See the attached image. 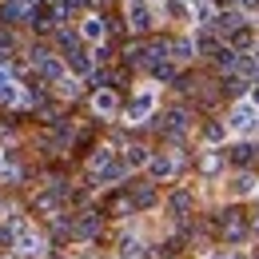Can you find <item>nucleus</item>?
Returning <instances> with one entry per match:
<instances>
[{
  "instance_id": "nucleus-8",
  "label": "nucleus",
  "mask_w": 259,
  "mask_h": 259,
  "mask_svg": "<svg viewBox=\"0 0 259 259\" xmlns=\"http://www.w3.org/2000/svg\"><path fill=\"white\" fill-rule=\"evenodd\" d=\"M128 20H132L136 32H148V28H152V12H148L140 0H132V4H128Z\"/></svg>"
},
{
  "instance_id": "nucleus-12",
  "label": "nucleus",
  "mask_w": 259,
  "mask_h": 259,
  "mask_svg": "<svg viewBox=\"0 0 259 259\" xmlns=\"http://www.w3.org/2000/svg\"><path fill=\"white\" fill-rule=\"evenodd\" d=\"M167 56H171L176 64L192 60V56H195V40H171V44H167Z\"/></svg>"
},
{
  "instance_id": "nucleus-23",
  "label": "nucleus",
  "mask_w": 259,
  "mask_h": 259,
  "mask_svg": "<svg viewBox=\"0 0 259 259\" xmlns=\"http://www.w3.org/2000/svg\"><path fill=\"white\" fill-rule=\"evenodd\" d=\"M235 56H239V52H231V48H220V52H215V64L224 68V72H235Z\"/></svg>"
},
{
  "instance_id": "nucleus-25",
  "label": "nucleus",
  "mask_w": 259,
  "mask_h": 259,
  "mask_svg": "<svg viewBox=\"0 0 259 259\" xmlns=\"http://www.w3.org/2000/svg\"><path fill=\"white\" fill-rule=\"evenodd\" d=\"M231 188H235V195H247V192H255V176H247V171H243V176H239V180H235Z\"/></svg>"
},
{
  "instance_id": "nucleus-28",
  "label": "nucleus",
  "mask_w": 259,
  "mask_h": 259,
  "mask_svg": "<svg viewBox=\"0 0 259 259\" xmlns=\"http://www.w3.org/2000/svg\"><path fill=\"white\" fill-rule=\"evenodd\" d=\"M195 16H199L203 24H211V20H215V8H211L207 0H195Z\"/></svg>"
},
{
  "instance_id": "nucleus-21",
  "label": "nucleus",
  "mask_w": 259,
  "mask_h": 259,
  "mask_svg": "<svg viewBox=\"0 0 259 259\" xmlns=\"http://www.w3.org/2000/svg\"><path fill=\"white\" fill-rule=\"evenodd\" d=\"M116 160V156H112V152H108V148H100L96 156H92V163H88V167H92V176H100V171H104V167H108V163Z\"/></svg>"
},
{
  "instance_id": "nucleus-19",
  "label": "nucleus",
  "mask_w": 259,
  "mask_h": 259,
  "mask_svg": "<svg viewBox=\"0 0 259 259\" xmlns=\"http://www.w3.org/2000/svg\"><path fill=\"white\" fill-rule=\"evenodd\" d=\"M124 176H128V163H116V160L100 171V180H104V184H116V180H124Z\"/></svg>"
},
{
  "instance_id": "nucleus-5",
  "label": "nucleus",
  "mask_w": 259,
  "mask_h": 259,
  "mask_svg": "<svg viewBox=\"0 0 259 259\" xmlns=\"http://www.w3.org/2000/svg\"><path fill=\"white\" fill-rule=\"evenodd\" d=\"M0 100H4V104H24V100H28V96H24V88L12 80L8 68H0Z\"/></svg>"
},
{
  "instance_id": "nucleus-4",
  "label": "nucleus",
  "mask_w": 259,
  "mask_h": 259,
  "mask_svg": "<svg viewBox=\"0 0 259 259\" xmlns=\"http://www.w3.org/2000/svg\"><path fill=\"white\" fill-rule=\"evenodd\" d=\"M32 64H36V72H40V76H48L52 84H56V80L64 76V64H60L56 56H48L44 48H36V52H32Z\"/></svg>"
},
{
  "instance_id": "nucleus-10",
  "label": "nucleus",
  "mask_w": 259,
  "mask_h": 259,
  "mask_svg": "<svg viewBox=\"0 0 259 259\" xmlns=\"http://www.w3.org/2000/svg\"><path fill=\"white\" fill-rule=\"evenodd\" d=\"M176 167H180V160H171V156H156V160H148V171H152V180H167Z\"/></svg>"
},
{
  "instance_id": "nucleus-24",
  "label": "nucleus",
  "mask_w": 259,
  "mask_h": 259,
  "mask_svg": "<svg viewBox=\"0 0 259 259\" xmlns=\"http://www.w3.org/2000/svg\"><path fill=\"white\" fill-rule=\"evenodd\" d=\"M148 160H152L148 148H128V160H124V163H128V167H144Z\"/></svg>"
},
{
  "instance_id": "nucleus-35",
  "label": "nucleus",
  "mask_w": 259,
  "mask_h": 259,
  "mask_svg": "<svg viewBox=\"0 0 259 259\" xmlns=\"http://www.w3.org/2000/svg\"><path fill=\"white\" fill-rule=\"evenodd\" d=\"M192 4H195V0H192Z\"/></svg>"
},
{
  "instance_id": "nucleus-2",
  "label": "nucleus",
  "mask_w": 259,
  "mask_h": 259,
  "mask_svg": "<svg viewBox=\"0 0 259 259\" xmlns=\"http://www.w3.org/2000/svg\"><path fill=\"white\" fill-rule=\"evenodd\" d=\"M12 247H16V255H24V259H36L40 251H44V239L36 235L32 227L16 224V235H12Z\"/></svg>"
},
{
  "instance_id": "nucleus-9",
  "label": "nucleus",
  "mask_w": 259,
  "mask_h": 259,
  "mask_svg": "<svg viewBox=\"0 0 259 259\" xmlns=\"http://www.w3.org/2000/svg\"><path fill=\"white\" fill-rule=\"evenodd\" d=\"M235 72H239L243 80H259V56H251V52H239V56H235Z\"/></svg>"
},
{
  "instance_id": "nucleus-16",
  "label": "nucleus",
  "mask_w": 259,
  "mask_h": 259,
  "mask_svg": "<svg viewBox=\"0 0 259 259\" xmlns=\"http://www.w3.org/2000/svg\"><path fill=\"white\" fill-rule=\"evenodd\" d=\"M167 211L184 220V215L192 211V195H188V192H176V195H171V199H167Z\"/></svg>"
},
{
  "instance_id": "nucleus-14",
  "label": "nucleus",
  "mask_w": 259,
  "mask_h": 259,
  "mask_svg": "<svg viewBox=\"0 0 259 259\" xmlns=\"http://www.w3.org/2000/svg\"><path fill=\"white\" fill-rule=\"evenodd\" d=\"M92 108H96V116H112V112H116V92H112V88H104V92H96V100H92Z\"/></svg>"
},
{
  "instance_id": "nucleus-17",
  "label": "nucleus",
  "mask_w": 259,
  "mask_h": 259,
  "mask_svg": "<svg viewBox=\"0 0 259 259\" xmlns=\"http://www.w3.org/2000/svg\"><path fill=\"white\" fill-rule=\"evenodd\" d=\"M56 16H60V12H52L48 4H40V8H32V12H28V20H32L36 28H52V20H56Z\"/></svg>"
},
{
  "instance_id": "nucleus-15",
  "label": "nucleus",
  "mask_w": 259,
  "mask_h": 259,
  "mask_svg": "<svg viewBox=\"0 0 259 259\" xmlns=\"http://www.w3.org/2000/svg\"><path fill=\"white\" fill-rule=\"evenodd\" d=\"M80 36L92 40V44H100V40H104V20H100V16H88V20L80 24Z\"/></svg>"
},
{
  "instance_id": "nucleus-1",
  "label": "nucleus",
  "mask_w": 259,
  "mask_h": 259,
  "mask_svg": "<svg viewBox=\"0 0 259 259\" xmlns=\"http://www.w3.org/2000/svg\"><path fill=\"white\" fill-rule=\"evenodd\" d=\"M227 128L239 132V136H251L259 128V104L255 100H239L235 108H231V120H227Z\"/></svg>"
},
{
  "instance_id": "nucleus-32",
  "label": "nucleus",
  "mask_w": 259,
  "mask_h": 259,
  "mask_svg": "<svg viewBox=\"0 0 259 259\" xmlns=\"http://www.w3.org/2000/svg\"><path fill=\"white\" fill-rule=\"evenodd\" d=\"M8 48H12V32H8V28H0V52H8Z\"/></svg>"
},
{
  "instance_id": "nucleus-7",
  "label": "nucleus",
  "mask_w": 259,
  "mask_h": 259,
  "mask_svg": "<svg viewBox=\"0 0 259 259\" xmlns=\"http://www.w3.org/2000/svg\"><path fill=\"white\" fill-rule=\"evenodd\" d=\"M96 231H100V215H96V211H84V215L76 220V227H72L76 239H92Z\"/></svg>"
},
{
  "instance_id": "nucleus-11",
  "label": "nucleus",
  "mask_w": 259,
  "mask_h": 259,
  "mask_svg": "<svg viewBox=\"0 0 259 259\" xmlns=\"http://www.w3.org/2000/svg\"><path fill=\"white\" fill-rule=\"evenodd\" d=\"M68 72H72V76H88V72H92V56L80 52V48H72V52H68Z\"/></svg>"
},
{
  "instance_id": "nucleus-33",
  "label": "nucleus",
  "mask_w": 259,
  "mask_h": 259,
  "mask_svg": "<svg viewBox=\"0 0 259 259\" xmlns=\"http://www.w3.org/2000/svg\"><path fill=\"white\" fill-rule=\"evenodd\" d=\"M80 4H84V0H64V8H60V16H64L68 8H80Z\"/></svg>"
},
{
  "instance_id": "nucleus-29",
  "label": "nucleus",
  "mask_w": 259,
  "mask_h": 259,
  "mask_svg": "<svg viewBox=\"0 0 259 259\" xmlns=\"http://www.w3.org/2000/svg\"><path fill=\"white\" fill-rule=\"evenodd\" d=\"M56 88H60V96H76V92H80L72 76H60V80H56Z\"/></svg>"
},
{
  "instance_id": "nucleus-20",
  "label": "nucleus",
  "mask_w": 259,
  "mask_h": 259,
  "mask_svg": "<svg viewBox=\"0 0 259 259\" xmlns=\"http://www.w3.org/2000/svg\"><path fill=\"white\" fill-rule=\"evenodd\" d=\"M152 203H156V188H136L132 207H152Z\"/></svg>"
},
{
  "instance_id": "nucleus-18",
  "label": "nucleus",
  "mask_w": 259,
  "mask_h": 259,
  "mask_svg": "<svg viewBox=\"0 0 259 259\" xmlns=\"http://www.w3.org/2000/svg\"><path fill=\"white\" fill-rule=\"evenodd\" d=\"M148 68H152L156 80H176V60L171 56H163V60H156V64H148Z\"/></svg>"
},
{
  "instance_id": "nucleus-27",
  "label": "nucleus",
  "mask_w": 259,
  "mask_h": 259,
  "mask_svg": "<svg viewBox=\"0 0 259 259\" xmlns=\"http://www.w3.org/2000/svg\"><path fill=\"white\" fill-rule=\"evenodd\" d=\"M199 167H203V176H215V171L224 167V160H220L215 152H207V156H203V163H199Z\"/></svg>"
},
{
  "instance_id": "nucleus-3",
  "label": "nucleus",
  "mask_w": 259,
  "mask_h": 259,
  "mask_svg": "<svg viewBox=\"0 0 259 259\" xmlns=\"http://www.w3.org/2000/svg\"><path fill=\"white\" fill-rule=\"evenodd\" d=\"M211 28L220 36H231L243 28V8H227V12H215V20H211Z\"/></svg>"
},
{
  "instance_id": "nucleus-6",
  "label": "nucleus",
  "mask_w": 259,
  "mask_h": 259,
  "mask_svg": "<svg viewBox=\"0 0 259 259\" xmlns=\"http://www.w3.org/2000/svg\"><path fill=\"white\" fill-rule=\"evenodd\" d=\"M152 108H156V96H152V92H140V96L132 100V108H128V120H132V124L148 120V116H152Z\"/></svg>"
},
{
  "instance_id": "nucleus-13",
  "label": "nucleus",
  "mask_w": 259,
  "mask_h": 259,
  "mask_svg": "<svg viewBox=\"0 0 259 259\" xmlns=\"http://www.w3.org/2000/svg\"><path fill=\"white\" fill-rule=\"evenodd\" d=\"M32 0H4V20H28Z\"/></svg>"
},
{
  "instance_id": "nucleus-22",
  "label": "nucleus",
  "mask_w": 259,
  "mask_h": 259,
  "mask_svg": "<svg viewBox=\"0 0 259 259\" xmlns=\"http://www.w3.org/2000/svg\"><path fill=\"white\" fill-rule=\"evenodd\" d=\"M163 128H167V132H176V136H180V132H188V112H171Z\"/></svg>"
},
{
  "instance_id": "nucleus-34",
  "label": "nucleus",
  "mask_w": 259,
  "mask_h": 259,
  "mask_svg": "<svg viewBox=\"0 0 259 259\" xmlns=\"http://www.w3.org/2000/svg\"><path fill=\"white\" fill-rule=\"evenodd\" d=\"M239 8L247 12V8H259V0H239Z\"/></svg>"
},
{
  "instance_id": "nucleus-31",
  "label": "nucleus",
  "mask_w": 259,
  "mask_h": 259,
  "mask_svg": "<svg viewBox=\"0 0 259 259\" xmlns=\"http://www.w3.org/2000/svg\"><path fill=\"white\" fill-rule=\"evenodd\" d=\"M227 136V124H207V140L215 144V140H224Z\"/></svg>"
},
{
  "instance_id": "nucleus-26",
  "label": "nucleus",
  "mask_w": 259,
  "mask_h": 259,
  "mask_svg": "<svg viewBox=\"0 0 259 259\" xmlns=\"http://www.w3.org/2000/svg\"><path fill=\"white\" fill-rule=\"evenodd\" d=\"M231 160H235V163H251V160H255V148H251V144H239V148L231 152Z\"/></svg>"
},
{
  "instance_id": "nucleus-30",
  "label": "nucleus",
  "mask_w": 259,
  "mask_h": 259,
  "mask_svg": "<svg viewBox=\"0 0 259 259\" xmlns=\"http://www.w3.org/2000/svg\"><path fill=\"white\" fill-rule=\"evenodd\" d=\"M140 251H144V243H140V239H124V259H136Z\"/></svg>"
}]
</instances>
